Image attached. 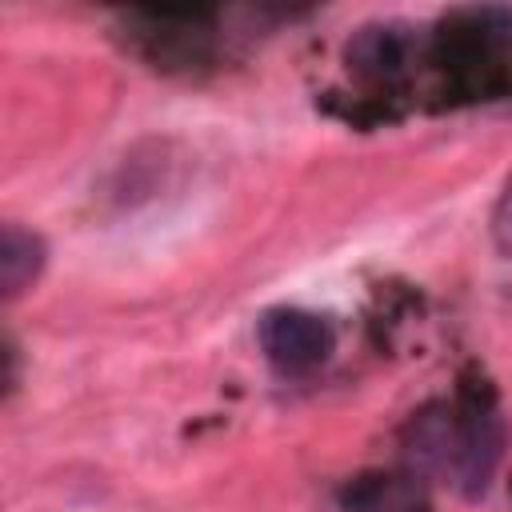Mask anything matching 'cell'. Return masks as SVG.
Here are the masks:
<instances>
[{"mask_svg": "<svg viewBox=\"0 0 512 512\" xmlns=\"http://www.w3.org/2000/svg\"><path fill=\"white\" fill-rule=\"evenodd\" d=\"M44 268V240L20 224H4L0 232V288L4 296H20Z\"/></svg>", "mask_w": 512, "mask_h": 512, "instance_id": "7a4b0ae2", "label": "cell"}, {"mask_svg": "<svg viewBox=\"0 0 512 512\" xmlns=\"http://www.w3.org/2000/svg\"><path fill=\"white\" fill-rule=\"evenodd\" d=\"M500 460V428L496 420H476L472 428H464L460 448H456V476L464 496H480L488 488V476Z\"/></svg>", "mask_w": 512, "mask_h": 512, "instance_id": "3957f363", "label": "cell"}, {"mask_svg": "<svg viewBox=\"0 0 512 512\" xmlns=\"http://www.w3.org/2000/svg\"><path fill=\"white\" fill-rule=\"evenodd\" d=\"M492 240L504 256H512V176H508V184L496 200V212H492Z\"/></svg>", "mask_w": 512, "mask_h": 512, "instance_id": "277c9868", "label": "cell"}, {"mask_svg": "<svg viewBox=\"0 0 512 512\" xmlns=\"http://www.w3.org/2000/svg\"><path fill=\"white\" fill-rule=\"evenodd\" d=\"M260 348L276 372H312L332 356V328L304 308H272L260 320Z\"/></svg>", "mask_w": 512, "mask_h": 512, "instance_id": "6da1fadb", "label": "cell"}]
</instances>
